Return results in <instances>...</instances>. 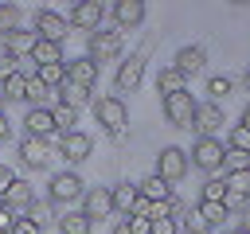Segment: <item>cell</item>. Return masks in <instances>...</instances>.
I'll return each mask as SVG.
<instances>
[{"instance_id":"51","label":"cell","mask_w":250,"mask_h":234,"mask_svg":"<svg viewBox=\"0 0 250 234\" xmlns=\"http://www.w3.org/2000/svg\"><path fill=\"white\" fill-rule=\"evenodd\" d=\"M0 207H4V199H0Z\"/></svg>"},{"instance_id":"37","label":"cell","mask_w":250,"mask_h":234,"mask_svg":"<svg viewBox=\"0 0 250 234\" xmlns=\"http://www.w3.org/2000/svg\"><path fill=\"white\" fill-rule=\"evenodd\" d=\"M8 234H43V222L35 218V214H23V218H16L12 222V230Z\"/></svg>"},{"instance_id":"42","label":"cell","mask_w":250,"mask_h":234,"mask_svg":"<svg viewBox=\"0 0 250 234\" xmlns=\"http://www.w3.org/2000/svg\"><path fill=\"white\" fill-rule=\"evenodd\" d=\"M12 183H16V172H12L8 164H0V199H4V191H8Z\"/></svg>"},{"instance_id":"25","label":"cell","mask_w":250,"mask_h":234,"mask_svg":"<svg viewBox=\"0 0 250 234\" xmlns=\"http://www.w3.org/2000/svg\"><path fill=\"white\" fill-rule=\"evenodd\" d=\"M176 90H188V78L168 62V66H160V74H156V94H176Z\"/></svg>"},{"instance_id":"29","label":"cell","mask_w":250,"mask_h":234,"mask_svg":"<svg viewBox=\"0 0 250 234\" xmlns=\"http://www.w3.org/2000/svg\"><path fill=\"white\" fill-rule=\"evenodd\" d=\"M0 86H4V90H0V98H4V101H23V90H27V74H23V70H16V74H12L8 82H0Z\"/></svg>"},{"instance_id":"1","label":"cell","mask_w":250,"mask_h":234,"mask_svg":"<svg viewBox=\"0 0 250 234\" xmlns=\"http://www.w3.org/2000/svg\"><path fill=\"white\" fill-rule=\"evenodd\" d=\"M94 117H98V125H102L109 136H121V133L129 129V105H125L117 94L94 98Z\"/></svg>"},{"instance_id":"16","label":"cell","mask_w":250,"mask_h":234,"mask_svg":"<svg viewBox=\"0 0 250 234\" xmlns=\"http://www.w3.org/2000/svg\"><path fill=\"white\" fill-rule=\"evenodd\" d=\"M223 183H227V199H223L227 211L250 203V172H230V176H223Z\"/></svg>"},{"instance_id":"14","label":"cell","mask_w":250,"mask_h":234,"mask_svg":"<svg viewBox=\"0 0 250 234\" xmlns=\"http://www.w3.org/2000/svg\"><path fill=\"white\" fill-rule=\"evenodd\" d=\"M4 207H8L12 214H27V211L35 207V187H31L27 179H20V176H16V183L4 191Z\"/></svg>"},{"instance_id":"5","label":"cell","mask_w":250,"mask_h":234,"mask_svg":"<svg viewBox=\"0 0 250 234\" xmlns=\"http://www.w3.org/2000/svg\"><path fill=\"white\" fill-rule=\"evenodd\" d=\"M82 191H86V183H82V176H78V172H70V168L55 172V176H51V183H47V199H51L55 207L82 199Z\"/></svg>"},{"instance_id":"33","label":"cell","mask_w":250,"mask_h":234,"mask_svg":"<svg viewBox=\"0 0 250 234\" xmlns=\"http://www.w3.org/2000/svg\"><path fill=\"white\" fill-rule=\"evenodd\" d=\"M180 230H184V234H207L211 226H207V218H203L199 211H184V218H180Z\"/></svg>"},{"instance_id":"35","label":"cell","mask_w":250,"mask_h":234,"mask_svg":"<svg viewBox=\"0 0 250 234\" xmlns=\"http://www.w3.org/2000/svg\"><path fill=\"white\" fill-rule=\"evenodd\" d=\"M20 4H0V35L4 31H12V27H20Z\"/></svg>"},{"instance_id":"21","label":"cell","mask_w":250,"mask_h":234,"mask_svg":"<svg viewBox=\"0 0 250 234\" xmlns=\"http://www.w3.org/2000/svg\"><path fill=\"white\" fill-rule=\"evenodd\" d=\"M137 183H129V179H121V183H113L109 187V203H113V214H133V207H137Z\"/></svg>"},{"instance_id":"36","label":"cell","mask_w":250,"mask_h":234,"mask_svg":"<svg viewBox=\"0 0 250 234\" xmlns=\"http://www.w3.org/2000/svg\"><path fill=\"white\" fill-rule=\"evenodd\" d=\"M195 211H199V214L207 218V226H219V222L227 218V207H223V203H199Z\"/></svg>"},{"instance_id":"39","label":"cell","mask_w":250,"mask_h":234,"mask_svg":"<svg viewBox=\"0 0 250 234\" xmlns=\"http://www.w3.org/2000/svg\"><path fill=\"white\" fill-rule=\"evenodd\" d=\"M16 70H20V58H16V55H8V51H0V82H8Z\"/></svg>"},{"instance_id":"31","label":"cell","mask_w":250,"mask_h":234,"mask_svg":"<svg viewBox=\"0 0 250 234\" xmlns=\"http://www.w3.org/2000/svg\"><path fill=\"white\" fill-rule=\"evenodd\" d=\"M223 199H227L223 176H207V183H203V191H199V203H223Z\"/></svg>"},{"instance_id":"10","label":"cell","mask_w":250,"mask_h":234,"mask_svg":"<svg viewBox=\"0 0 250 234\" xmlns=\"http://www.w3.org/2000/svg\"><path fill=\"white\" fill-rule=\"evenodd\" d=\"M90 152H94V136L90 133L74 129V133H62L59 136V156L66 164H82V160H90Z\"/></svg>"},{"instance_id":"26","label":"cell","mask_w":250,"mask_h":234,"mask_svg":"<svg viewBox=\"0 0 250 234\" xmlns=\"http://www.w3.org/2000/svg\"><path fill=\"white\" fill-rule=\"evenodd\" d=\"M94 222L82 214V211H62L59 214V234H90Z\"/></svg>"},{"instance_id":"28","label":"cell","mask_w":250,"mask_h":234,"mask_svg":"<svg viewBox=\"0 0 250 234\" xmlns=\"http://www.w3.org/2000/svg\"><path fill=\"white\" fill-rule=\"evenodd\" d=\"M51 121H55V133H74V125H78V109H70V105H51Z\"/></svg>"},{"instance_id":"3","label":"cell","mask_w":250,"mask_h":234,"mask_svg":"<svg viewBox=\"0 0 250 234\" xmlns=\"http://www.w3.org/2000/svg\"><path fill=\"white\" fill-rule=\"evenodd\" d=\"M121 47H125V39H121V31H117V27H113V31L98 27V31H90V35H86V58H90L94 66H102V62L117 58V55H121Z\"/></svg>"},{"instance_id":"17","label":"cell","mask_w":250,"mask_h":234,"mask_svg":"<svg viewBox=\"0 0 250 234\" xmlns=\"http://www.w3.org/2000/svg\"><path fill=\"white\" fill-rule=\"evenodd\" d=\"M35 39H39V35H35L31 27H12V31H4V35H0V51H8V55H16V58H20V55H31Z\"/></svg>"},{"instance_id":"27","label":"cell","mask_w":250,"mask_h":234,"mask_svg":"<svg viewBox=\"0 0 250 234\" xmlns=\"http://www.w3.org/2000/svg\"><path fill=\"white\" fill-rule=\"evenodd\" d=\"M35 78L47 86V90H59L66 82V62H47V66H35Z\"/></svg>"},{"instance_id":"44","label":"cell","mask_w":250,"mask_h":234,"mask_svg":"<svg viewBox=\"0 0 250 234\" xmlns=\"http://www.w3.org/2000/svg\"><path fill=\"white\" fill-rule=\"evenodd\" d=\"M8 136H12V125H8V117L0 113V140H8Z\"/></svg>"},{"instance_id":"52","label":"cell","mask_w":250,"mask_h":234,"mask_svg":"<svg viewBox=\"0 0 250 234\" xmlns=\"http://www.w3.org/2000/svg\"><path fill=\"white\" fill-rule=\"evenodd\" d=\"M0 234H4V230H0Z\"/></svg>"},{"instance_id":"2","label":"cell","mask_w":250,"mask_h":234,"mask_svg":"<svg viewBox=\"0 0 250 234\" xmlns=\"http://www.w3.org/2000/svg\"><path fill=\"white\" fill-rule=\"evenodd\" d=\"M223 148L227 144L219 136H195V144L188 152V164L199 168V172H207V176H219L223 172Z\"/></svg>"},{"instance_id":"41","label":"cell","mask_w":250,"mask_h":234,"mask_svg":"<svg viewBox=\"0 0 250 234\" xmlns=\"http://www.w3.org/2000/svg\"><path fill=\"white\" fill-rule=\"evenodd\" d=\"M125 222H129V230H133V234H148V230H152V222H148V218H137V214H129Z\"/></svg>"},{"instance_id":"38","label":"cell","mask_w":250,"mask_h":234,"mask_svg":"<svg viewBox=\"0 0 250 234\" xmlns=\"http://www.w3.org/2000/svg\"><path fill=\"white\" fill-rule=\"evenodd\" d=\"M227 148H238V152H250V133H246L242 125H234V129H230V136H227Z\"/></svg>"},{"instance_id":"11","label":"cell","mask_w":250,"mask_h":234,"mask_svg":"<svg viewBox=\"0 0 250 234\" xmlns=\"http://www.w3.org/2000/svg\"><path fill=\"white\" fill-rule=\"evenodd\" d=\"M223 125H227V117H223V105H215V101H203V105H195L191 129H195L199 136H215Z\"/></svg>"},{"instance_id":"15","label":"cell","mask_w":250,"mask_h":234,"mask_svg":"<svg viewBox=\"0 0 250 234\" xmlns=\"http://www.w3.org/2000/svg\"><path fill=\"white\" fill-rule=\"evenodd\" d=\"M172 66H176L184 78H191V74H199V70L207 66V51H203L199 43H188V47H180V51H176Z\"/></svg>"},{"instance_id":"47","label":"cell","mask_w":250,"mask_h":234,"mask_svg":"<svg viewBox=\"0 0 250 234\" xmlns=\"http://www.w3.org/2000/svg\"><path fill=\"white\" fill-rule=\"evenodd\" d=\"M242 230H246V234H250V211H246V218H242Z\"/></svg>"},{"instance_id":"43","label":"cell","mask_w":250,"mask_h":234,"mask_svg":"<svg viewBox=\"0 0 250 234\" xmlns=\"http://www.w3.org/2000/svg\"><path fill=\"white\" fill-rule=\"evenodd\" d=\"M12 222H16V214H12L8 207H0V230H4V234L12 230Z\"/></svg>"},{"instance_id":"45","label":"cell","mask_w":250,"mask_h":234,"mask_svg":"<svg viewBox=\"0 0 250 234\" xmlns=\"http://www.w3.org/2000/svg\"><path fill=\"white\" fill-rule=\"evenodd\" d=\"M238 125H242V129H246V133H250V101H246V105H242V117H238Z\"/></svg>"},{"instance_id":"32","label":"cell","mask_w":250,"mask_h":234,"mask_svg":"<svg viewBox=\"0 0 250 234\" xmlns=\"http://www.w3.org/2000/svg\"><path fill=\"white\" fill-rule=\"evenodd\" d=\"M223 172H250V152H238V148H223Z\"/></svg>"},{"instance_id":"49","label":"cell","mask_w":250,"mask_h":234,"mask_svg":"<svg viewBox=\"0 0 250 234\" xmlns=\"http://www.w3.org/2000/svg\"><path fill=\"white\" fill-rule=\"evenodd\" d=\"M230 234H246V230H242V226H238V230H230Z\"/></svg>"},{"instance_id":"19","label":"cell","mask_w":250,"mask_h":234,"mask_svg":"<svg viewBox=\"0 0 250 234\" xmlns=\"http://www.w3.org/2000/svg\"><path fill=\"white\" fill-rule=\"evenodd\" d=\"M66 82L94 90V82H98V66H94L86 55H78V58H66Z\"/></svg>"},{"instance_id":"13","label":"cell","mask_w":250,"mask_h":234,"mask_svg":"<svg viewBox=\"0 0 250 234\" xmlns=\"http://www.w3.org/2000/svg\"><path fill=\"white\" fill-rule=\"evenodd\" d=\"M113 23H117V31H129V27H141L145 23V16H148V8H145V0H117L113 8Z\"/></svg>"},{"instance_id":"30","label":"cell","mask_w":250,"mask_h":234,"mask_svg":"<svg viewBox=\"0 0 250 234\" xmlns=\"http://www.w3.org/2000/svg\"><path fill=\"white\" fill-rule=\"evenodd\" d=\"M230 90H234V78H227V74H211L207 78V94H211V101L219 105V101H227L230 98Z\"/></svg>"},{"instance_id":"4","label":"cell","mask_w":250,"mask_h":234,"mask_svg":"<svg viewBox=\"0 0 250 234\" xmlns=\"http://www.w3.org/2000/svg\"><path fill=\"white\" fill-rule=\"evenodd\" d=\"M195 98H191V90H176V94H164L160 98V109H164V117L176 125V129H191V117H195Z\"/></svg>"},{"instance_id":"24","label":"cell","mask_w":250,"mask_h":234,"mask_svg":"<svg viewBox=\"0 0 250 234\" xmlns=\"http://www.w3.org/2000/svg\"><path fill=\"white\" fill-rule=\"evenodd\" d=\"M27 58H35V66L66 62V58H62V43H47V39H35V47H31V55H27Z\"/></svg>"},{"instance_id":"40","label":"cell","mask_w":250,"mask_h":234,"mask_svg":"<svg viewBox=\"0 0 250 234\" xmlns=\"http://www.w3.org/2000/svg\"><path fill=\"white\" fill-rule=\"evenodd\" d=\"M148 222H152L148 234H180V222L176 218H148Z\"/></svg>"},{"instance_id":"7","label":"cell","mask_w":250,"mask_h":234,"mask_svg":"<svg viewBox=\"0 0 250 234\" xmlns=\"http://www.w3.org/2000/svg\"><path fill=\"white\" fill-rule=\"evenodd\" d=\"M31 31H35L39 39H47V43H62V39L70 35V23H66V16H59L55 8H35Z\"/></svg>"},{"instance_id":"8","label":"cell","mask_w":250,"mask_h":234,"mask_svg":"<svg viewBox=\"0 0 250 234\" xmlns=\"http://www.w3.org/2000/svg\"><path fill=\"white\" fill-rule=\"evenodd\" d=\"M102 20H105V4H98V0H78V4L66 12V23L78 27V31H98Z\"/></svg>"},{"instance_id":"50","label":"cell","mask_w":250,"mask_h":234,"mask_svg":"<svg viewBox=\"0 0 250 234\" xmlns=\"http://www.w3.org/2000/svg\"><path fill=\"white\" fill-rule=\"evenodd\" d=\"M0 113H4V98H0Z\"/></svg>"},{"instance_id":"20","label":"cell","mask_w":250,"mask_h":234,"mask_svg":"<svg viewBox=\"0 0 250 234\" xmlns=\"http://www.w3.org/2000/svg\"><path fill=\"white\" fill-rule=\"evenodd\" d=\"M23 129H27V136H39V140H47V136L55 133L51 109H47V105H35V109H27V113H23Z\"/></svg>"},{"instance_id":"22","label":"cell","mask_w":250,"mask_h":234,"mask_svg":"<svg viewBox=\"0 0 250 234\" xmlns=\"http://www.w3.org/2000/svg\"><path fill=\"white\" fill-rule=\"evenodd\" d=\"M137 195L148 199V203H164V199H172V183H164L160 176H145L137 183Z\"/></svg>"},{"instance_id":"18","label":"cell","mask_w":250,"mask_h":234,"mask_svg":"<svg viewBox=\"0 0 250 234\" xmlns=\"http://www.w3.org/2000/svg\"><path fill=\"white\" fill-rule=\"evenodd\" d=\"M20 160H23V168H47L51 164V148H47V140H39V136H23L20 140Z\"/></svg>"},{"instance_id":"6","label":"cell","mask_w":250,"mask_h":234,"mask_svg":"<svg viewBox=\"0 0 250 234\" xmlns=\"http://www.w3.org/2000/svg\"><path fill=\"white\" fill-rule=\"evenodd\" d=\"M152 176H160L164 183H180V179L188 176V152L176 148V144H164V148L156 152V168H152Z\"/></svg>"},{"instance_id":"48","label":"cell","mask_w":250,"mask_h":234,"mask_svg":"<svg viewBox=\"0 0 250 234\" xmlns=\"http://www.w3.org/2000/svg\"><path fill=\"white\" fill-rule=\"evenodd\" d=\"M242 82H246V90H250V66H246V78H242Z\"/></svg>"},{"instance_id":"46","label":"cell","mask_w":250,"mask_h":234,"mask_svg":"<svg viewBox=\"0 0 250 234\" xmlns=\"http://www.w3.org/2000/svg\"><path fill=\"white\" fill-rule=\"evenodd\" d=\"M109 234H133V230H129V222H125V218H121V222H117V226H113V230H109Z\"/></svg>"},{"instance_id":"23","label":"cell","mask_w":250,"mask_h":234,"mask_svg":"<svg viewBox=\"0 0 250 234\" xmlns=\"http://www.w3.org/2000/svg\"><path fill=\"white\" fill-rule=\"evenodd\" d=\"M59 101L70 105V109H82V105H94V90L74 86V82H62V86H59Z\"/></svg>"},{"instance_id":"9","label":"cell","mask_w":250,"mask_h":234,"mask_svg":"<svg viewBox=\"0 0 250 234\" xmlns=\"http://www.w3.org/2000/svg\"><path fill=\"white\" fill-rule=\"evenodd\" d=\"M141 78H145V55L133 51V55L117 66V74H113V90H117V98H121V94H133V90L141 86Z\"/></svg>"},{"instance_id":"12","label":"cell","mask_w":250,"mask_h":234,"mask_svg":"<svg viewBox=\"0 0 250 234\" xmlns=\"http://www.w3.org/2000/svg\"><path fill=\"white\" fill-rule=\"evenodd\" d=\"M82 214L90 222H102L113 214V203H109V187H86L82 191Z\"/></svg>"},{"instance_id":"34","label":"cell","mask_w":250,"mask_h":234,"mask_svg":"<svg viewBox=\"0 0 250 234\" xmlns=\"http://www.w3.org/2000/svg\"><path fill=\"white\" fill-rule=\"evenodd\" d=\"M43 98H47V86H43V82H39V78L31 74V78H27V90H23V101H31L27 109H35V105H43Z\"/></svg>"}]
</instances>
